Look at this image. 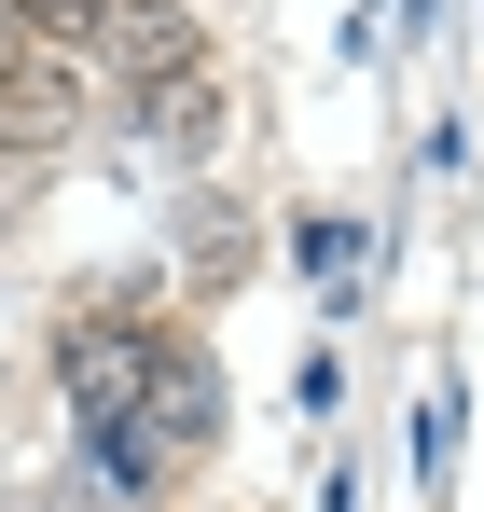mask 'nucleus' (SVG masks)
<instances>
[{"instance_id":"f257e3e1","label":"nucleus","mask_w":484,"mask_h":512,"mask_svg":"<svg viewBox=\"0 0 484 512\" xmlns=\"http://www.w3.org/2000/svg\"><path fill=\"white\" fill-rule=\"evenodd\" d=\"M83 111H97V84H83L70 56H42V42L0 14V153H56Z\"/></svg>"},{"instance_id":"f03ea898","label":"nucleus","mask_w":484,"mask_h":512,"mask_svg":"<svg viewBox=\"0 0 484 512\" xmlns=\"http://www.w3.org/2000/svg\"><path fill=\"white\" fill-rule=\"evenodd\" d=\"M208 70V28L180 0H111V42H97V84L111 97H153V84H194Z\"/></svg>"},{"instance_id":"7ed1b4c3","label":"nucleus","mask_w":484,"mask_h":512,"mask_svg":"<svg viewBox=\"0 0 484 512\" xmlns=\"http://www.w3.org/2000/svg\"><path fill=\"white\" fill-rule=\"evenodd\" d=\"M139 443H153V457L222 443V360H208L194 333H166V346H153V374H139Z\"/></svg>"},{"instance_id":"20e7f679","label":"nucleus","mask_w":484,"mask_h":512,"mask_svg":"<svg viewBox=\"0 0 484 512\" xmlns=\"http://www.w3.org/2000/svg\"><path fill=\"white\" fill-rule=\"evenodd\" d=\"M125 125L153 139V153H222V70H194V84H153V97H125Z\"/></svg>"},{"instance_id":"39448f33","label":"nucleus","mask_w":484,"mask_h":512,"mask_svg":"<svg viewBox=\"0 0 484 512\" xmlns=\"http://www.w3.org/2000/svg\"><path fill=\"white\" fill-rule=\"evenodd\" d=\"M42 56H70V70H97V42H111V0H0Z\"/></svg>"},{"instance_id":"423d86ee","label":"nucleus","mask_w":484,"mask_h":512,"mask_svg":"<svg viewBox=\"0 0 484 512\" xmlns=\"http://www.w3.org/2000/svg\"><path fill=\"white\" fill-rule=\"evenodd\" d=\"M360 250H374V236H360L346 208H319V222L291 236V263H305V291H319V305H346V291H360Z\"/></svg>"},{"instance_id":"0eeeda50","label":"nucleus","mask_w":484,"mask_h":512,"mask_svg":"<svg viewBox=\"0 0 484 512\" xmlns=\"http://www.w3.org/2000/svg\"><path fill=\"white\" fill-rule=\"evenodd\" d=\"M443 457H457V388L415 402V485H443Z\"/></svg>"},{"instance_id":"6e6552de","label":"nucleus","mask_w":484,"mask_h":512,"mask_svg":"<svg viewBox=\"0 0 484 512\" xmlns=\"http://www.w3.org/2000/svg\"><path fill=\"white\" fill-rule=\"evenodd\" d=\"M360 14H374V0H360Z\"/></svg>"}]
</instances>
